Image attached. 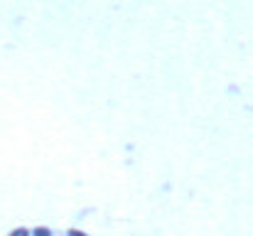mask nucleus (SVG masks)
I'll return each instance as SVG.
<instances>
[{"label": "nucleus", "mask_w": 253, "mask_h": 236, "mask_svg": "<svg viewBox=\"0 0 253 236\" xmlns=\"http://www.w3.org/2000/svg\"><path fill=\"white\" fill-rule=\"evenodd\" d=\"M30 236H52V232H49V229H44V227H40V229H32Z\"/></svg>", "instance_id": "obj_1"}, {"label": "nucleus", "mask_w": 253, "mask_h": 236, "mask_svg": "<svg viewBox=\"0 0 253 236\" xmlns=\"http://www.w3.org/2000/svg\"><path fill=\"white\" fill-rule=\"evenodd\" d=\"M10 236H30V232H27V229H15Z\"/></svg>", "instance_id": "obj_2"}, {"label": "nucleus", "mask_w": 253, "mask_h": 236, "mask_svg": "<svg viewBox=\"0 0 253 236\" xmlns=\"http://www.w3.org/2000/svg\"><path fill=\"white\" fill-rule=\"evenodd\" d=\"M69 236H86V234H82V232H69Z\"/></svg>", "instance_id": "obj_3"}]
</instances>
